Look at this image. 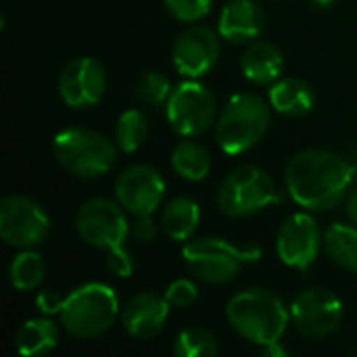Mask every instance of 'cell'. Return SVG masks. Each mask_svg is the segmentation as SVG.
<instances>
[{"label":"cell","mask_w":357,"mask_h":357,"mask_svg":"<svg viewBox=\"0 0 357 357\" xmlns=\"http://www.w3.org/2000/svg\"><path fill=\"white\" fill-rule=\"evenodd\" d=\"M324 249L337 266L357 274V226L341 222L328 226L324 232Z\"/></svg>","instance_id":"603a6c76"},{"label":"cell","mask_w":357,"mask_h":357,"mask_svg":"<svg viewBox=\"0 0 357 357\" xmlns=\"http://www.w3.org/2000/svg\"><path fill=\"white\" fill-rule=\"evenodd\" d=\"M261 354L268 357H284L287 356V349H282V347H280V343H274V345L261 347Z\"/></svg>","instance_id":"836d02e7"},{"label":"cell","mask_w":357,"mask_h":357,"mask_svg":"<svg viewBox=\"0 0 357 357\" xmlns=\"http://www.w3.org/2000/svg\"><path fill=\"white\" fill-rule=\"evenodd\" d=\"M163 295L167 297V301H169L172 307L186 310V307H190V305L197 303V299H199V287L192 280H188V278H178V280H174L165 289Z\"/></svg>","instance_id":"f1b7e54d"},{"label":"cell","mask_w":357,"mask_h":357,"mask_svg":"<svg viewBox=\"0 0 357 357\" xmlns=\"http://www.w3.org/2000/svg\"><path fill=\"white\" fill-rule=\"evenodd\" d=\"M356 176V165L345 157L324 149H305L289 159L284 186L301 209L331 211L345 201Z\"/></svg>","instance_id":"6da1fadb"},{"label":"cell","mask_w":357,"mask_h":357,"mask_svg":"<svg viewBox=\"0 0 357 357\" xmlns=\"http://www.w3.org/2000/svg\"><path fill=\"white\" fill-rule=\"evenodd\" d=\"M117 314V293L105 282H86L65 297L59 324L73 339L90 341L105 335L115 324Z\"/></svg>","instance_id":"3957f363"},{"label":"cell","mask_w":357,"mask_h":357,"mask_svg":"<svg viewBox=\"0 0 357 357\" xmlns=\"http://www.w3.org/2000/svg\"><path fill=\"white\" fill-rule=\"evenodd\" d=\"M341 320L343 303L324 287H312L299 293L291 303V322L307 339H324L333 335Z\"/></svg>","instance_id":"7c38bea8"},{"label":"cell","mask_w":357,"mask_h":357,"mask_svg":"<svg viewBox=\"0 0 357 357\" xmlns=\"http://www.w3.org/2000/svg\"><path fill=\"white\" fill-rule=\"evenodd\" d=\"M63 301H65V297H61L56 291H42L36 297V310L42 316H50L52 318V316H59L61 314Z\"/></svg>","instance_id":"1f68e13d"},{"label":"cell","mask_w":357,"mask_h":357,"mask_svg":"<svg viewBox=\"0 0 357 357\" xmlns=\"http://www.w3.org/2000/svg\"><path fill=\"white\" fill-rule=\"evenodd\" d=\"M266 27L264 8L255 0H230L218 21V31L222 40L230 44H251Z\"/></svg>","instance_id":"e0dca14e"},{"label":"cell","mask_w":357,"mask_h":357,"mask_svg":"<svg viewBox=\"0 0 357 357\" xmlns=\"http://www.w3.org/2000/svg\"><path fill=\"white\" fill-rule=\"evenodd\" d=\"M324 234L316 218L305 209L289 215L276 236L278 259L293 270H307L320 255Z\"/></svg>","instance_id":"8fae6325"},{"label":"cell","mask_w":357,"mask_h":357,"mask_svg":"<svg viewBox=\"0 0 357 357\" xmlns=\"http://www.w3.org/2000/svg\"><path fill=\"white\" fill-rule=\"evenodd\" d=\"M226 320L245 341L268 347L280 343L291 322V307L270 289H247L226 305Z\"/></svg>","instance_id":"7a4b0ae2"},{"label":"cell","mask_w":357,"mask_h":357,"mask_svg":"<svg viewBox=\"0 0 357 357\" xmlns=\"http://www.w3.org/2000/svg\"><path fill=\"white\" fill-rule=\"evenodd\" d=\"M201 224V207L190 197H174L161 211L163 232L178 243L190 241Z\"/></svg>","instance_id":"ffe728a7"},{"label":"cell","mask_w":357,"mask_h":357,"mask_svg":"<svg viewBox=\"0 0 357 357\" xmlns=\"http://www.w3.org/2000/svg\"><path fill=\"white\" fill-rule=\"evenodd\" d=\"M347 215L357 226V188L347 197Z\"/></svg>","instance_id":"d6a6232c"},{"label":"cell","mask_w":357,"mask_h":357,"mask_svg":"<svg viewBox=\"0 0 357 357\" xmlns=\"http://www.w3.org/2000/svg\"><path fill=\"white\" fill-rule=\"evenodd\" d=\"M134 268H136L134 257H132V253L123 245L117 247V249L107 251V270L113 276H117V278H130L134 274Z\"/></svg>","instance_id":"f546056e"},{"label":"cell","mask_w":357,"mask_h":357,"mask_svg":"<svg viewBox=\"0 0 357 357\" xmlns=\"http://www.w3.org/2000/svg\"><path fill=\"white\" fill-rule=\"evenodd\" d=\"M172 92H174L172 82L161 71H144L134 86L136 100L151 109H159V107L167 105Z\"/></svg>","instance_id":"484cf974"},{"label":"cell","mask_w":357,"mask_h":357,"mask_svg":"<svg viewBox=\"0 0 357 357\" xmlns=\"http://www.w3.org/2000/svg\"><path fill=\"white\" fill-rule=\"evenodd\" d=\"M61 100L71 109H90L98 105L107 90V73L100 61L92 56H77L69 61L56 82Z\"/></svg>","instance_id":"5bb4252c"},{"label":"cell","mask_w":357,"mask_h":357,"mask_svg":"<svg viewBox=\"0 0 357 357\" xmlns=\"http://www.w3.org/2000/svg\"><path fill=\"white\" fill-rule=\"evenodd\" d=\"M149 136V119L140 109H128L117 117L115 142L121 153H136Z\"/></svg>","instance_id":"d4e9b609"},{"label":"cell","mask_w":357,"mask_h":357,"mask_svg":"<svg viewBox=\"0 0 357 357\" xmlns=\"http://www.w3.org/2000/svg\"><path fill=\"white\" fill-rule=\"evenodd\" d=\"M259 245H232L218 236L190 238L182 249V259L190 274L207 284H228L234 280L245 264L259 261Z\"/></svg>","instance_id":"5b68a950"},{"label":"cell","mask_w":357,"mask_h":357,"mask_svg":"<svg viewBox=\"0 0 357 357\" xmlns=\"http://www.w3.org/2000/svg\"><path fill=\"white\" fill-rule=\"evenodd\" d=\"M270 128V107L253 92L228 98L215 121V140L226 155H241L253 149Z\"/></svg>","instance_id":"8992f818"},{"label":"cell","mask_w":357,"mask_h":357,"mask_svg":"<svg viewBox=\"0 0 357 357\" xmlns=\"http://www.w3.org/2000/svg\"><path fill=\"white\" fill-rule=\"evenodd\" d=\"M270 107L284 117H303L316 105L314 88L301 77L276 79L270 88Z\"/></svg>","instance_id":"d6986e66"},{"label":"cell","mask_w":357,"mask_h":357,"mask_svg":"<svg viewBox=\"0 0 357 357\" xmlns=\"http://www.w3.org/2000/svg\"><path fill=\"white\" fill-rule=\"evenodd\" d=\"M59 343V326L50 316L27 320L15 337V347L23 357H40L50 354Z\"/></svg>","instance_id":"44dd1931"},{"label":"cell","mask_w":357,"mask_h":357,"mask_svg":"<svg viewBox=\"0 0 357 357\" xmlns=\"http://www.w3.org/2000/svg\"><path fill=\"white\" fill-rule=\"evenodd\" d=\"M312 6H316V8H328V6H333L337 0H307Z\"/></svg>","instance_id":"e575fe53"},{"label":"cell","mask_w":357,"mask_h":357,"mask_svg":"<svg viewBox=\"0 0 357 357\" xmlns=\"http://www.w3.org/2000/svg\"><path fill=\"white\" fill-rule=\"evenodd\" d=\"M241 69L249 82L257 86H268L280 79V73L284 69V56L276 44L255 40L245 48L241 56Z\"/></svg>","instance_id":"ac0fdd59"},{"label":"cell","mask_w":357,"mask_h":357,"mask_svg":"<svg viewBox=\"0 0 357 357\" xmlns=\"http://www.w3.org/2000/svg\"><path fill=\"white\" fill-rule=\"evenodd\" d=\"M46 276V264L33 249H21L8 266V282L19 293L36 291Z\"/></svg>","instance_id":"cb8c5ba5"},{"label":"cell","mask_w":357,"mask_h":357,"mask_svg":"<svg viewBox=\"0 0 357 357\" xmlns=\"http://www.w3.org/2000/svg\"><path fill=\"white\" fill-rule=\"evenodd\" d=\"M280 190L274 178L257 165L234 167L218 188V207L228 218H249L276 203Z\"/></svg>","instance_id":"52a82bcc"},{"label":"cell","mask_w":357,"mask_h":357,"mask_svg":"<svg viewBox=\"0 0 357 357\" xmlns=\"http://www.w3.org/2000/svg\"><path fill=\"white\" fill-rule=\"evenodd\" d=\"M169 310L172 305L165 295H159L155 291H142L126 303L121 312V326L132 339H153L163 331L169 318Z\"/></svg>","instance_id":"2e32d148"},{"label":"cell","mask_w":357,"mask_h":357,"mask_svg":"<svg viewBox=\"0 0 357 357\" xmlns=\"http://www.w3.org/2000/svg\"><path fill=\"white\" fill-rule=\"evenodd\" d=\"M165 197V180L151 165H130L115 180V199L130 215H153Z\"/></svg>","instance_id":"9a60e30c"},{"label":"cell","mask_w":357,"mask_h":357,"mask_svg":"<svg viewBox=\"0 0 357 357\" xmlns=\"http://www.w3.org/2000/svg\"><path fill=\"white\" fill-rule=\"evenodd\" d=\"M50 220L29 197L10 195L0 201V236L8 247L33 249L46 241Z\"/></svg>","instance_id":"30bf717a"},{"label":"cell","mask_w":357,"mask_h":357,"mask_svg":"<svg viewBox=\"0 0 357 357\" xmlns=\"http://www.w3.org/2000/svg\"><path fill=\"white\" fill-rule=\"evenodd\" d=\"M218 351L215 337L199 326L182 331L174 341V354L178 357H213Z\"/></svg>","instance_id":"4316f807"},{"label":"cell","mask_w":357,"mask_h":357,"mask_svg":"<svg viewBox=\"0 0 357 357\" xmlns=\"http://www.w3.org/2000/svg\"><path fill=\"white\" fill-rule=\"evenodd\" d=\"M165 10L182 23H197L211 13L213 0H163Z\"/></svg>","instance_id":"83f0119b"},{"label":"cell","mask_w":357,"mask_h":357,"mask_svg":"<svg viewBox=\"0 0 357 357\" xmlns=\"http://www.w3.org/2000/svg\"><path fill=\"white\" fill-rule=\"evenodd\" d=\"M117 142L90 128H65L52 140V153L63 169L82 180L109 174L117 161Z\"/></svg>","instance_id":"277c9868"},{"label":"cell","mask_w":357,"mask_h":357,"mask_svg":"<svg viewBox=\"0 0 357 357\" xmlns=\"http://www.w3.org/2000/svg\"><path fill=\"white\" fill-rule=\"evenodd\" d=\"M215 96L197 79H188L176 86L165 105L167 121L172 130L182 138H195L207 132L215 123Z\"/></svg>","instance_id":"9c48e42d"},{"label":"cell","mask_w":357,"mask_h":357,"mask_svg":"<svg viewBox=\"0 0 357 357\" xmlns=\"http://www.w3.org/2000/svg\"><path fill=\"white\" fill-rule=\"evenodd\" d=\"M132 234L138 243L142 245H149V243H155L157 236H159V230H157V224L153 222L151 215H136V222L132 224Z\"/></svg>","instance_id":"4dcf8cb0"},{"label":"cell","mask_w":357,"mask_h":357,"mask_svg":"<svg viewBox=\"0 0 357 357\" xmlns=\"http://www.w3.org/2000/svg\"><path fill=\"white\" fill-rule=\"evenodd\" d=\"M220 31L207 25L186 27L172 46V65L174 69L188 77L199 79L207 75L220 59Z\"/></svg>","instance_id":"4fadbf2b"},{"label":"cell","mask_w":357,"mask_h":357,"mask_svg":"<svg viewBox=\"0 0 357 357\" xmlns=\"http://www.w3.org/2000/svg\"><path fill=\"white\" fill-rule=\"evenodd\" d=\"M126 209L119 201H111L105 197L90 199L82 203L75 215V230L79 238L98 251H111L126 243L130 230Z\"/></svg>","instance_id":"ba28073f"},{"label":"cell","mask_w":357,"mask_h":357,"mask_svg":"<svg viewBox=\"0 0 357 357\" xmlns=\"http://www.w3.org/2000/svg\"><path fill=\"white\" fill-rule=\"evenodd\" d=\"M169 159H172L174 172L180 178L188 180V182H201L211 172V155H209V151L201 142H197L192 138L180 140L174 146Z\"/></svg>","instance_id":"7402d4cb"}]
</instances>
